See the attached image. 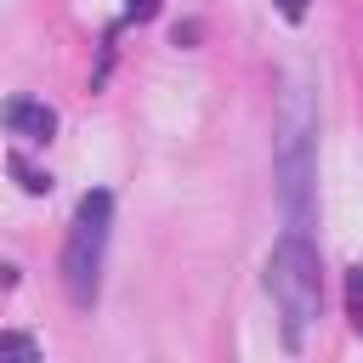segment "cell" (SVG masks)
Instances as JSON below:
<instances>
[{
  "instance_id": "obj_8",
  "label": "cell",
  "mask_w": 363,
  "mask_h": 363,
  "mask_svg": "<svg viewBox=\"0 0 363 363\" xmlns=\"http://www.w3.org/2000/svg\"><path fill=\"white\" fill-rule=\"evenodd\" d=\"M153 11H159V0H130V6H125V23H147Z\"/></svg>"
},
{
  "instance_id": "obj_7",
  "label": "cell",
  "mask_w": 363,
  "mask_h": 363,
  "mask_svg": "<svg viewBox=\"0 0 363 363\" xmlns=\"http://www.w3.org/2000/svg\"><path fill=\"white\" fill-rule=\"evenodd\" d=\"M346 312H352V323H357V335H363V267L346 272Z\"/></svg>"
},
{
  "instance_id": "obj_3",
  "label": "cell",
  "mask_w": 363,
  "mask_h": 363,
  "mask_svg": "<svg viewBox=\"0 0 363 363\" xmlns=\"http://www.w3.org/2000/svg\"><path fill=\"white\" fill-rule=\"evenodd\" d=\"M267 289L284 312V335L289 346H301L306 323L323 312V278H318V250L306 233H284L267 255Z\"/></svg>"
},
{
  "instance_id": "obj_4",
  "label": "cell",
  "mask_w": 363,
  "mask_h": 363,
  "mask_svg": "<svg viewBox=\"0 0 363 363\" xmlns=\"http://www.w3.org/2000/svg\"><path fill=\"white\" fill-rule=\"evenodd\" d=\"M6 125H11V136H23V142H51V136H57V108L40 102V96H11V102H6Z\"/></svg>"
},
{
  "instance_id": "obj_5",
  "label": "cell",
  "mask_w": 363,
  "mask_h": 363,
  "mask_svg": "<svg viewBox=\"0 0 363 363\" xmlns=\"http://www.w3.org/2000/svg\"><path fill=\"white\" fill-rule=\"evenodd\" d=\"M6 170L17 176V187H23V193H34V199H40V193H51V176H45V170H34L23 153H11V159H6Z\"/></svg>"
},
{
  "instance_id": "obj_6",
  "label": "cell",
  "mask_w": 363,
  "mask_h": 363,
  "mask_svg": "<svg viewBox=\"0 0 363 363\" xmlns=\"http://www.w3.org/2000/svg\"><path fill=\"white\" fill-rule=\"evenodd\" d=\"M0 357H23V363H40V346H34L28 335H17V329H11V335H0Z\"/></svg>"
},
{
  "instance_id": "obj_1",
  "label": "cell",
  "mask_w": 363,
  "mask_h": 363,
  "mask_svg": "<svg viewBox=\"0 0 363 363\" xmlns=\"http://www.w3.org/2000/svg\"><path fill=\"white\" fill-rule=\"evenodd\" d=\"M278 204L289 216V233L312 238L318 210V108L301 74H289L284 113H278Z\"/></svg>"
},
{
  "instance_id": "obj_9",
  "label": "cell",
  "mask_w": 363,
  "mask_h": 363,
  "mask_svg": "<svg viewBox=\"0 0 363 363\" xmlns=\"http://www.w3.org/2000/svg\"><path fill=\"white\" fill-rule=\"evenodd\" d=\"M306 6H312V0H278V11H284L289 23H301V17H306Z\"/></svg>"
},
{
  "instance_id": "obj_10",
  "label": "cell",
  "mask_w": 363,
  "mask_h": 363,
  "mask_svg": "<svg viewBox=\"0 0 363 363\" xmlns=\"http://www.w3.org/2000/svg\"><path fill=\"white\" fill-rule=\"evenodd\" d=\"M199 40V23H176V45H193Z\"/></svg>"
},
{
  "instance_id": "obj_2",
  "label": "cell",
  "mask_w": 363,
  "mask_h": 363,
  "mask_svg": "<svg viewBox=\"0 0 363 363\" xmlns=\"http://www.w3.org/2000/svg\"><path fill=\"white\" fill-rule=\"evenodd\" d=\"M108 233H113V193H108V187H91V193L74 204V221H68V238H62V289H68V301H74L79 312L96 306Z\"/></svg>"
}]
</instances>
